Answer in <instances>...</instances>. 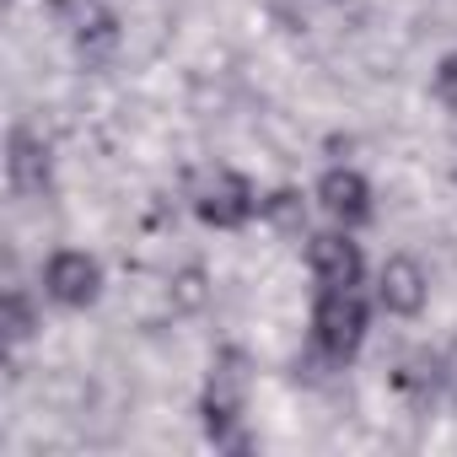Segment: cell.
Returning <instances> with one entry per match:
<instances>
[{
  "instance_id": "obj_11",
  "label": "cell",
  "mask_w": 457,
  "mask_h": 457,
  "mask_svg": "<svg viewBox=\"0 0 457 457\" xmlns=\"http://www.w3.org/2000/svg\"><path fill=\"white\" fill-rule=\"evenodd\" d=\"M0 328H6L12 345H22L33 334V312H28V296L22 291H6V302H0Z\"/></svg>"
},
{
  "instance_id": "obj_8",
  "label": "cell",
  "mask_w": 457,
  "mask_h": 457,
  "mask_svg": "<svg viewBox=\"0 0 457 457\" xmlns=\"http://www.w3.org/2000/svg\"><path fill=\"white\" fill-rule=\"evenodd\" d=\"M318 199L339 226H366L371 220V188H366V178L355 167H328L318 178Z\"/></svg>"
},
{
  "instance_id": "obj_10",
  "label": "cell",
  "mask_w": 457,
  "mask_h": 457,
  "mask_svg": "<svg viewBox=\"0 0 457 457\" xmlns=\"http://www.w3.org/2000/svg\"><path fill=\"white\" fill-rule=\"evenodd\" d=\"M259 210L270 215V226H280V232H302V226H307V204H302V194H296V188L270 194Z\"/></svg>"
},
{
  "instance_id": "obj_12",
  "label": "cell",
  "mask_w": 457,
  "mask_h": 457,
  "mask_svg": "<svg viewBox=\"0 0 457 457\" xmlns=\"http://www.w3.org/2000/svg\"><path fill=\"white\" fill-rule=\"evenodd\" d=\"M430 87H436V97L457 113V54H446L441 65H436V76H430Z\"/></svg>"
},
{
  "instance_id": "obj_1",
  "label": "cell",
  "mask_w": 457,
  "mask_h": 457,
  "mask_svg": "<svg viewBox=\"0 0 457 457\" xmlns=\"http://www.w3.org/2000/svg\"><path fill=\"white\" fill-rule=\"evenodd\" d=\"M248 355L243 350H220L215 366H210V382H204V398H199V414H204V436L226 452H248V441L237 436V420H243V403H248Z\"/></svg>"
},
{
  "instance_id": "obj_2",
  "label": "cell",
  "mask_w": 457,
  "mask_h": 457,
  "mask_svg": "<svg viewBox=\"0 0 457 457\" xmlns=\"http://www.w3.org/2000/svg\"><path fill=\"white\" fill-rule=\"evenodd\" d=\"M312 339L328 361H355L361 339H366V296L355 286H318V307H312Z\"/></svg>"
},
{
  "instance_id": "obj_9",
  "label": "cell",
  "mask_w": 457,
  "mask_h": 457,
  "mask_svg": "<svg viewBox=\"0 0 457 457\" xmlns=\"http://www.w3.org/2000/svg\"><path fill=\"white\" fill-rule=\"evenodd\" d=\"M307 264L318 275V286H361V248L345 232H323L307 248Z\"/></svg>"
},
{
  "instance_id": "obj_6",
  "label": "cell",
  "mask_w": 457,
  "mask_h": 457,
  "mask_svg": "<svg viewBox=\"0 0 457 457\" xmlns=\"http://www.w3.org/2000/svg\"><path fill=\"white\" fill-rule=\"evenodd\" d=\"M377 302H382L393 318H420V312H425V302H430V280H425L420 259H409V253L387 259V264H382Z\"/></svg>"
},
{
  "instance_id": "obj_3",
  "label": "cell",
  "mask_w": 457,
  "mask_h": 457,
  "mask_svg": "<svg viewBox=\"0 0 457 457\" xmlns=\"http://www.w3.org/2000/svg\"><path fill=\"white\" fill-rule=\"evenodd\" d=\"M44 291H49L60 307H92L97 291H103V270H97L92 253L60 248V253L49 259V270H44Z\"/></svg>"
},
{
  "instance_id": "obj_7",
  "label": "cell",
  "mask_w": 457,
  "mask_h": 457,
  "mask_svg": "<svg viewBox=\"0 0 457 457\" xmlns=\"http://www.w3.org/2000/svg\"><path fill=\"white\" fill-rule=\"evenodd\" d=\"M6 183L17 199H33L49 188V145L33 129H12L6 140Z\"/></svg>"
},
{
  "instance_id": "obj_4",
  "label": "cell",
  "mask_w": 457,
  "mask_h": 457,
  "mask_svg": "<svg viewBox=\"0 0 457 457\" xmlns=\"http://www.w3.org/2000/svg\"><path fill=\"white\" fill-rule=\"evenodd\" d=\"M49 12H54V22L81 44V54H87V60H97L103 49H113V44H119V22L108 17L103 0H49Z\"/></svg>"
},
{
  "instance_id": "obj_5",
  "label": "cell",
  "mask_w": 457,
  "mask_h": 457,
  "mask_svg": "<svg viewBox=\"0 0 457 457\" xmlns=\"http://www.w3.org/2000/svg\"><path fill=\"white\" fill-rule=\"evenodd\" d=\"M264 199L253 194V183L243 172H215V183L199 194V220L204 226H220V232H237V226L259 210Z\"/></svg>"
},
{
  "instance_id": "obj_13",
  "label": "cell",
  "mask_w": 457,
  "mask_h": 457,
  "mask_svg": "<svg viewBox=\"0 0 457 457\" xmlns=\"http://www.w3.org/2000/svg\"><path fill=\"white\" fill-rule=\"evenodd\" d=\"M441 387H446V398L457 403V345L441 355Z\"/></svg>"
}]
</instances>
